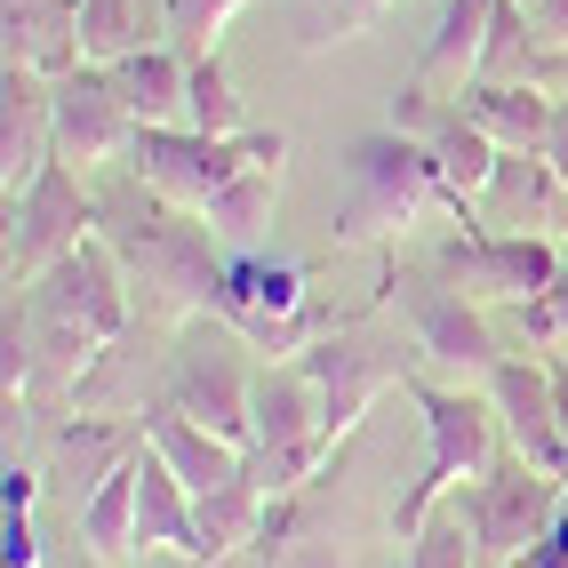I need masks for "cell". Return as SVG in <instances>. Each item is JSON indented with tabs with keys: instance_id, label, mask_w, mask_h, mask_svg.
<instances>
[{
	"instance_id": "6da1fadb",
	"label": "cell",
	"mask_w": 568,
	"mask_h": 568,
	"mask_svg": "<svg viewBox=\"0 0 568 568\" xmlns=\"http://www.w3.org/2000/svg\"><path fill=\"white\" fill-rule=\"evenodd\" d=\"M144 193V184H136ZM104 241L121 248L129 264V288L153 305V321L184 328V321H201L216 313V281H224V256H216V233H209V216L193 209H169L144 193V209H104Z\"/></svg>"
},
{
	"instance_id": "7a4b0ae2",
	"label": "cell",
	"mask_w": 568,
	"mask_h": 568,
	"mask_svg": "<svg viewBox=\"0 0 568 568\" xmlns=\"http://www.w3.org/2000/svg\"><path fill=\"white\" fill-rule=\"evenodd\" d=\"M440 201L433 153L400 129H368L345 144V201H336V248H376L393 256V241Z\"/></svg>"
},
{
	"instance_id": "3957f363",
	"label": "cell",
	"mask_w": 568,
	"mask_h": 568,
	"mask_svg": "<svg viewBox=\"0 0 568 568\" xmlns=\"http://www.w3.org/2000/svg\"><path fill=\"white\" fill-rule=\"evenodd\" d=\"M408 400L425 408V473H416L408 497L393 505V537L400 545L425 537V520L440 513L448 488L480 480L488 465H497V448H505V425H497V400L488 393H440V385H425V376H408Z\"/></svg>"
},
{
	"instance_id": "277c9868",
	"label": "cell",
	"mask_w": 568,
	"mask_h": 568,
	"mask_svg": "<svg viewBox=\"0 0 568 568\" xmlns=\"http://www.w3.org/2000/svg\"><path fill=\"white\" fill-rule=\"evenodd\" d=\"M256 161H273V169H281V161H288V136H273V129H248V136L136 129V144H129V176H136L153 201L193 209V216H209V201H216L241 169H256Z\"/></svg>"
},
{
	"instance_id": "5b68a950",
	"label": "cell",
	"mask_w": 568,
	"mask_h": 568,
	"mask_svg": "<svg viewBox=\"0 0 568 568\" xmlns=\"http://www.w3.org/2000/svg\"><path fill=\"white\" fill-rule=\"evenodd\" d=\"M216 321L256 353H305L313 336H328L336 321L313 313V273L305 264H273L264 248H233L216 281Z\"/></svg>"
},
{
	"instance_id": "8992f818",
	"label": "cell",
	"mask_w": 568,
	"mask_h": 568,
	"mask_svg": "<svg viewBox=\"0 0 568 568\" xmlns=\"http://www.w3.org/2000/svg\"><path fill=\"white\" fill-rule=\"evenodd\" d=\"M393 129L416 136V144L433 153L440 209L473 224V216H480V193H488V176H497V161H505V144L465 112V97H440V89H425V81H408V89L393 97Z\"/></svg>"
},
{
	"instance_id": "52a82bcc",
	"label": "cell",
	"mask_w": 568,
	"mask_h": 568,
	"mask_svg": "<svg viewBox=\"0 0 568 568\" xmlns=\"http://www.w3.org/2000/svg\"><path fill=\"white\" fill-rule=\"evenodd\" d=\"M169 408H184L193 425L224 433V440H241L256 448V368L241 361L233 345V328H201V321H184L176 328V361H169Z\"/></svg>"
},
{
	"instance_id": "ba28073f",
	"label": "cell",
	"mask_w": 568,
	"mask_h": 568,
	"mask_svg": "<svg viewBox=\"0 0 568 568\" xmlns=\"http://www.w3.org/2000/svg\"><path fill=\"white\" fill-rule=\"evenodd\" d=\"M97 224H104V209L89 201V176L72 169V161H49L9 201V288H32L41 273H57V264L97 233Z\"/></svg>"
},
{
	"instance_id": "9c48e42d",
	"label": "cell",
	"mask_w": 568,
	"mask_h": 568,
	"mask_svg": "<svg viewBox=\"0 0 568 568\" xmlns=\"http://www.w3.org/2000/svg\"><path fill=\"white\" fill-rule=\"evenodd\" d=\"M560 264L568 248H552L545 233H457V241H440L433 256V273L440 281H457L465 296H480V305H528L537 288L560 281Z\"/></svg>"
},
{
	"instance_id": "30bf717a",
	"label": "cell",
	"mask_w": 568,
	"mask_h": 568,
	"mask_svg": "<svg viewBox=\"0 0 568 568\" xmlns=\"http://www.w3.org/2000/svg\"><path fill=\"white\" fill-rule=\"evenodd\" d=\"M560 488L568 480H552V473H537V465H520L513 448L497 465H488L480 480H473V497H465V513H473V537H480V560H513V552H528V545H545V528L560 520Z\"/></svg>"
},
{
	"instance_id": "8fae6325",
	"label": "cell",
	"mask_w": 568,
	"mask_h": 568,
	"mask_svg": "<svg viewBox=\"0 0 568 568\" xmlns=\"http://www.w3.org/2000/svg\"><path fill=\"white\" fill-rule=\"evenodd\" d=\"M400 313H408V336H416V361L425 368H457V376H488L505 353H497V328H488V305L465 296L457 281H393Z\"/></svg>"
},
{
	"instance_id": "7c38bea8",
	"label": "cell",
	"mask_w": 568,
	"mask_h": 568,
	"mask_svg": "<svg viewBox=\"0 0 568 568\" xmlns=\"http://www.w3.org/2000/svg\"><path fill=\"white\" fill-rule=\"evenodd\" d=\"M296 361H305V376L321 385V408H328V433H336V440H345L361 416H368V400L400 376V353H393L368 321H336V328L313 336Z\"/></svg>"
},
{
	"instance_id": "4fadbf2b",
	"label": "cell",
	"mask_w": 568,
	"mask_h": 568,
	"mask_svg": "<svg viewBox=\"0 0 568 568\" xmlns=\"http://www.w3.org/2000/svg\"><path fill=\"white\" fill-rule=\"evenodd\" d=\"M136 112L121 97V81H112L104 64H72L64 81H57V161L72 169H104V161H129V144H136Z\"/></svg>"
},
{
	"instance_id": "5bb4252c",
	"label": "cell",
	"mask_w": 568,
	"mask_h": 568,
	"mask_svg": "<svg viewBox=\"0 0 568 568\" xmlns=\"http://www.w3.org/2000/svg\"><path fill=\"white\" fill-rule=\"evenodd\" d=\"M488 400H497L505 448L520 465H537L552 480H568V433H560V393L545 361H497L488 368Z\"/></svg>"
},
{
	"instance_id": "9a60e30c",
	"label": "cell",
	"mask_w": 568,
	"mask_h": 568,
	"mask_svg": "<svg viewBox=\"0 0 568 568\" xmlns=\"http://www.w3.org/2000/svg\"><path fill=\"white\" fill-rule=\"evenodd\" d=\"M57 161V81L32 64H0V193H24Z\"/></svg>"
},
{
	"instance_id": "2e32d148",
	"label": "cell",
	"mask_w": 568,
	"mask_h": 568,
	"mask_svg": "<svg viewBox=\"0 0 568 568\" xmlns=\"http://www.w3.org/2000/svg\"><path fill=\"white\" fill-rule=\"evenodd\" d=\"M144 440L161 448V465H169L184 488H193V497H209V488H224V480H241V473H248V448H241V440H224V433L193 425V416L169 408V400L144 408Z\"/></svg>"
},
{
	"instance_id": "e0dca14e",
	"label": "cell",
	"mask_w": 568,
	"mask_h": 568,
	"mask_svg": "<svg viewBox=\"0 0 568 568\" xmlns=\"http://www.w3.org/2000/svg\"><path fill=\"white\" fill-rule=\"evenodd\" d=\"M497 9L505 0H448L433 41H425V64H416V81L440 89V97H465L480 81V57H488V32H497Z\"/></svg>"
},
{
	"instance_id": "ac0fdd59",
	"label": "cell",
	"mask_w": 568,
	"mask_h": 568,
	"mask_svg": "<svg viewBox=\"0 0 568 568\" xmlns=\"http://www.w3.org/2000/svg\"><path fill=\"white\" fill-rule=\"evenodd\" d=\"M0 41H9V64L64 81L81 64V0H9L0 9Z\"/></svg>"
},
{
	"instance_id": "d6986e66",
	"label": "cell",
	"mask_w": 568,
	"mask_h": 568,
	"mask_svg": "<svg viewBox=\"0 0 568 568\" xmlns=\"http://www.w3.org/2000/svg\"><path fill=\"white\" fill-rule=\"evenodd\" d=\"M552 201H568V184L552 176L545 153H505L497 176H488V193H480V233H545V216Z\"/></svg>"
},
{
	"instance_id": "ffe728a7",
	"label": "cell",
	"mask_w": 568,
	"mask_h": 568,
	"mask_svg": "<svg viewBox=\"0 0 568 568\" xmlns=\"http://www.w3.org/2000/svg\"><path fill=\"white\" fill-rule=\"evenodd\" d=\"M136 433L129 425H112V416H72V425H57V448H49V473L72 488V513H81L89 497H97V488L112 480V473H121L129 457H136Z\"/></svg>"
},
{
	"instance_id": "44dd1931",
	"label": "cell",
	"mask_w": 568,
	"mask_h": 568,
	"mask_svg": "<svg viewBox=\"0 0 568 568\" xmlns=\"http://www.w3.org/2000/svg\"><path fill=\"white\" fill-rule=\"evenodd\" d=\"M136 537H144V552H184V560H201L193 488H184V480L161 465L153 440H144V457H136Z\"/></svg>"
},
{
	"instance_id": "7402d4cb",
	"label": "cell",
	"mask_w": 568,
	"mask_h": 568,
	"mask_svg": "<svg viewBox=\"0 0 568 568\" xmlns=\"http://www.w3.org/2000/svg\"><path fill=\"white\" fill-rule=\"evenodd\" d=\"M112 81H121V97H129V112L144 129H184V97H193V57H176L169 41L161 49H136V57H121V64H104Z\"/></svg>"
},
{
	"instance_id": "603a6c76",
	"label": "cell",
	"mask_w": 568,
	"mask_h": 568,
	"mask_svg": "<svg viewBox=\"0 0 568 568\" xmlns=\"http://www.w3.org/2000/svg\"><path fill=\"white\" fill-rule=\"evenodd\" d=\"M552 104L537 81H473L465 89V112L505 144V153H545V136H552Z\"/></svg>"
},
{
	"instance_id": "cb8c5ba5",
	"label": "cell",
	"mask_w": 568,
	"mask_h": 568,
	"mask_svg": "<svg viewBox=\"0 0 568 568\" xmlns=\"http://www.w3.org/2000/svg\"><path fill=\"white\" fill-rule=\"evenodd\" d=\"M169 41V0H81V64H121Z\"/></svg>"
},
{
	"instance_id": "d4e9b609",
	"label": "cell",
	"mask_w": 568,
	"mask_h": 568,
	"mask_svg": "<svg viewBox=\"0 0 568 568\" xmlns=\"http://www.w3.org/2000/svg\"><path fill=\"white\" fill-rule=\"evenodd\" d=\"M193 520H201V560H224L241 545H264V520H273V497L256 488V473L209 488V497H193ZM193 560V568H201Z\"/></svg>"
},
{
	"instance_id": "484cf974",
	"label": "cell",
	"mask_w": 568,
	"mask_h": 568,
	"mask_svg": "<svg viewBox=\"0 0 568 568\" xmlns=\"http://www.w3.org/2000/svg\"><path fill=\"white\" fill-rule=\"evenodd\" d=\"M136 457H144V448H136ZM136 457L81 505V545H89L97 568H129L144 552V537H136Z\"/></svg>"
},
{
	"instance_id": "4316f807",
	"label": "cell",
	"mask_w": 568,
	"mask_h": 568,
	"mask_svg": "<svg viewBox=\"0 0 568 568\" xmlns=\"http://www.w3.org/2000/svg\"><path fill=\"white\" fill-rule=\"evenodd\" d=\"M273 209H281V169H273V161H256V169H241V176L209 201V233H216V241H233V248H256V241H264V224H273Z\"/></svg>"
},
{
	"instance_id": "83f0119b",
	"label": "cell",
	"mask_w": 568,
	"mask_h": 568,
	"mask_svg": "<svg viewBox=\"0 0 568 568\" xmlns=\"http://www.w3.org/2000/svg\"><path fill=\"white\" fill-rule=\"evenodd\" d=\"M184 129L201 136H248V112L233 97V72H224V57H193V97H184Z\"/></svg>"
},
{
	"instance_id": "f1b7e54d",
	"label": "cell",
	"mask_w": 568,
	"mask_h": 568,
	"mask_svg": "<svg viewBox=\"0 0 568 568\" xmlns=\"http://www.w3.org/2000/svg\"><path fill=\"white\" fill-rule=\"evenodd\" d=\"M537 64H545V49H537V24H528V0H505L488 57H480V81H528Z\"/></svg>"
},
{
	"instance_id": "f546056e",
	"label": "cell",
	"mask_w": 568,
	"mask_h": 568,
	"mask_svg": "<svg viewBox=\"0 0 568 568\" xmlns=\"http://www.w3.org/2000/svg\"><path fill=\"white\" fill-rule=\"evenodd\" d=\"M408 568H480L473 513H433V520H425V537L408 545Z\"/></svg>"
},
{
	"instance_id": "4dcf8cb0",
	"label": "cell",
	"mask_w": 568,
	"mask_h": 568,
	"mask_svg": "<svg viewBox=\"0 0 568 568\" xmlns=\"http://www.w3.org/2000/svg\"><path fill=\"white\" fill-rule=\"evenodd\" d=\"M513 313H520L528 353L568 361V264H560V281H552V288H537V296H528V305H513Z\"/></svg>"
},
{
	"instance_id": "1f68e13d",
	"label": "cell",
	"mask_w": 568,
	"mask_h": 568,
	"mask_svg": "<svg viewBox=\"0 0 568 568\" xmlns=\"http://www.w3.org/2000/svg\"><path fill=\"white\" fill-rule=\"evenodd\" d=\"M241 9L248 0H169V41H184V57H209Z\"/></svg>"
},
{
	"instance_id": "d6a6232c",
	"label": "cell",
	"mask_w": 568,
	"mask_h": 568,
	"mask_svg": "<svg viewBox=\"0 0 568 568\" xmlns=\"http://www.w3.org/2000/svg\"><path fill=\"white\" fill-rule=\"evenodd\" d=\"M528 24H537L545 57H568V0H528Z\"/></svg>"
},
{
	"instance_id": "836d02e7",
	"label": "cell",
	"mask_w": 568,
	"mask_h": 568,
	"mask_svg": "<svg viewBox=\"0 0 568 568\" xmlns=\"http://www.w3.org/2000/svg\"><path fill=\"white\" fill-rule=\"evenodd\" d=\"M505 568H568V505H560V520L545 528V545H528V552H513Z\"/></svg>"
},
{
	"instance_id": "e575fe53",
	"label": "cell",
	"mask_w": 568,
	"mask_h": 568,
	"mask_svg": "<svg viewBox=\"0 0 568 568\" xmlns=\"http://www.w3.org/2000/svg\"><path fill=\"white\" fill-rule=\"evenodd\" d=\"M0 568H41V545H32L24 513H9V528H0Z\"/></svg>"
},
{
	"instance_id": "d590c367",
	"label": "cell",
	"mask_w": 568,
	"mask_h": 568,
	"mask_svg": "<svg viewBox=\"0 0 568 568\" xmlns=\"http://www.w3.org/2000/svg\"><path fill=\"white\" fill-rule=\"evenodd\" d=\"M273 568H345V552H328L313 537H288V545H273Z\"/></svg>"
},
{
	"instance_id": "8d00e7d4",
	"label": "cell",
	"mask_w": 568,
	"mask_h": 568,
	"mask_svg": "<svg viewBox=\"0 0 568 568\" xmlns=\"http://www.w3.org/2000/svg\"><path fill=\"white\" fill-rule=\"evenodd\" d=\"M385 9H400V0H336V32H361V24H376Z\"/></svg>"
},
{
	"instance_id": "74e56055",
	"label": "cell",
	"mask_w": 568,
	"mask_h": 568,
	"mask_svg": "<svg viewBox=\"0 0 568 568\" xmlns=\"http://www.w3.org/2000/svg\"><path fill=\"white\" fill-rule=\"evenodd\" d=\"M545 161H552V176L568 184V97L552 104V136H545Z\"/></svg>"
},
{
	"instance_id": "f35d334b",
	"label": "cell",
	"mask_w": 568,
	"mask_h": 568,
	"mask_svg": "<svg viewBox=\"0 0 568 568\" xmlns=\"http://www.w3.org/2000/svg\"><path fill=\"white\" fill-rule=\"evenodd\" d=\"M32 488H41V480H32L24 465H9V488H0V505H9V513H32Z\"/></svg>"
},
{
	"instance_id": "ab89813d",
	"label": "cell",
	"mask_w": 568,
	"mask_h": 568,
	"mask_svg": "<svg viewBox=\"0 0 568 568\" xmlns=\"http://www.w3.org/2000/svg\"><path fill=\"white\" fill-rule=\"evenodd\" d=\"M201 568H273V552H264V545H241V552H224V560H201Z\"/></svg>"
}]
</instances>
